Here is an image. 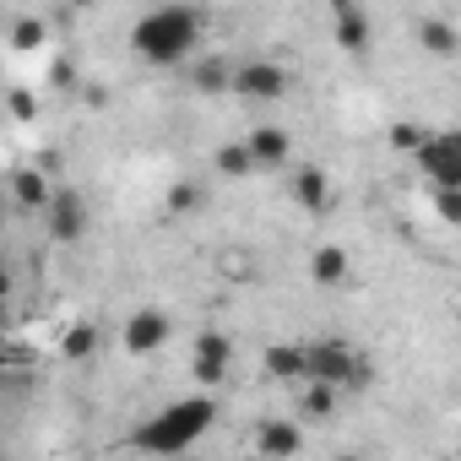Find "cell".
Masks as SVG:
<instances>
[{
    "instance_id": "cell-20",
    "label": "cell",
    "mask_w": 461,
    "mask_h": 461,
    "mask_svg": "<svg viewBox=\"0 0 461 461\" xmlns=\"http://www.w3.org/2000/svg\"><path fill=\"white\" fill-rule=\"evenodd\" d=\"M60 353L71 358V364H82V358H93L98 353V326L93 321H77L66 337H60Z\"/></svg>"
},
{
    "instance_id": "cell-16",
    "label": "cell",
    "mask_w": 461,
    "mask_h": 461,
    "mask_svg": "<svg viewBox=\"0 0 461 461\" xmlns=\"http://www.w3.org/2000/svg\"><path fill=\"white\" fill-rule=\"evenodd\" d=\"M294 201L304 212H331V179H326L321 163H299L294 168Z\"/></svg>"
},
{
    "instance_id": "cell-1",
    "label": "cell",
    "mask_w": 461,
    "mask_h": 461,
    "mask_svg": "<svg viewBox=\"0 0 461 461\" xmlns=\"http://www.w3.org/2000/svg\"><path fill=\"white\" fill-rule=\"evenodd\" d=\"M212 423H217V396L201 385L195 396H174L168 407L141 418L131 429V450H141V456H185V450H195L206 439Z\"/></svg>"
},
{
    "instance_id": "cell-26",
    "label": "cell",
    "mask_w": 461,
    "mask_h": 461,
    "mask_svg": "<svg viewBox=\"0 0 461 461\" xmlns=\"http://www.w3.org/2000/svg\"><path fill=\"white\" fill-rule=\"evenodd\" d=\"M6 104H12V120H33V114H39V98H33L28 87H12Z\"/></svg>"
},
{
    "instance_id": "cell-3",
    "label": "cell",
    "mask_w": 461,
    "mask_h": 461,
    "mask_svg": "<svg viewBox=\"0 0 461 461\" xmlns=\"http://www.w3.org/2000/svg\"><path fill=\"white\" fill-rule=\"evenodd\" d=\"M304 358H310V380H331L342 391H364L375 380V364L353 342H342V337H310Z\"/></svg>"
},
{
    "instance_id": "cell-10",
    "label": "cell",
    "mask_w": 461,
    "mask_h": 461,
    "mask_svg": "<svg viewBox=\"0 0 461 461\" xmlns=\"http://www.w3.org/2000/svg\"><path fill=\"white\" fill-rule=\"evenodd\" d=\"M234 60L228 55H201L195 66H190V87L201 93V98H222V93H234Z\"/></svg>"
},
{
    "instance_id": "cell-7",
    "label": "cell",
    "mask_w": 461,
    "mask_h": 461,
    "mask_svg": "<svg viewBox=\"0 0 461 461\" xmlns=\"http://www.w3.org/2000/svg\"><path fill=\"white\" fill-rule=\"evenodd\" d=\"M168 337H174V315H168V310H158V304H147V310H131V315H125V326H120V348H125L131 358H147V353H158Z\"/></svg>"
},
{
    "instance_id": "cell-27",
    "label": "cell",
    "mask_w": 461,
    "mask_h": 461,
    "mask_svg": "<svg viewBox=\"0 0 461 461\" xmlns=\"http://www.w3.org/2000/svg\"><path fill=\"white\" fill-rule=\"evenodd\" d=\"M55 87H71V60H55Z\"/></svg>"
},
{
    "instance_id": "cell-25",
    "label": "cell",
    "mask_w": 461,
    "mask_h": 461,
    "mask_svg": "<svg viewBox=\"0 0 461 461\" xmlns=\"http://www.w3.org/2000/svg\"><path fill=\"white\" fill-rule=\"evenodd\" d=\"M217 272H222V277H256L261 267H256V261H250L245 250H228V256L217 261Z\"/></svg>"
},
{
    "instance_id": "cell-23",
    "label": "cell",
    "mask_w": 461,
    "mask_h": 461,
    "mask_svg": "<svg viewBox=\"0 0 461 461\" xmlns=\"http://www.w3.org/2000/svg\"><path fill=\"white\" fill-rule=\"evenodd\" d=\"M434 212H439V222L461 228V185H439L434 190Z\"/></svg>"
},
{
    "instance_id": "cell-28",
    "label": "cell",
    "mask_w": 461,
    "mask_h": 461,
    "mask_svg": "<svg viewBox=\"0 0 461 461\" xmlns=\"http://www.w3.org/2000/svg\"><path fill=\"white\" fill-rule=\"evenodd\" d=\"M326 6H331V12H348V6H358V0H326Z\"/></svg>"
},
{
    "instance_id": "cell-29",
    "label": "cell",
    "mask_w": 461,
    "mask_h": 461,
    "mask_svg": "<svg viewBox=\"0 0 461 461\" xmlns=\"http://www.w3.org/2000/svg\"><path fill=\"white\" fill-rule=\"evenodd\" d=\"M456 321H461V304H456Z\"/></svg>"
},
{
    "instance_id": "cell-22",
    "label": "cell",
    "mask_w": 461,
    "mask_h": 461,
    "mask_svg": "<svg viewBox=\"0 0 461 461\" xmlns=\"http://www.w3.org/2000/svg\"><path fill=\"white\" fill-rule=\"evenodd\" d=\"M201 195H206L201 185H190V179H179V185H168V195H163V206H168V212H195V206H201Z\"/></svg>"
},
{
    "instance_id": "cell-5",
    "label": "cell",
    "mask_w": 461,
    "mask_h": 461,
    "mask_svg": "<svg viewBox=\"0 0 461 461\" xmlns=\"http://www.w3.org/2000/svg\"><path fill=\"white\" fill-rule=\"evenodd\" d=\"M87 228H93L87 201H82L71 185H55V201L44 206V234H50L55 245H77V240H87Z\"/></svg>"
},
{
    "instance_id": "cell-17",
    "label": "cell",
    "mask_w": 461,
    "mask_h": 461,
    "mask_svg": "<svg viewBox=\"0 0 461 461\" xmlns=\"http://www.w3.org/2000/svg\"><path fill=\"white\" fill-rule=\"evenodd\" d=\"M12 201H17V212H39V217H44V206L55 201V185L44 179V163L12 174Z\"/></svg>"
},
{
    "instance_id": "cell-6",
    "label": "cell",
    "mask_w": 461,
    "mask_h": 461,
    "mask_svg": "<svg viewBox=\"0 0 461 461\" xmlns=\"http://www.w3.org/2000/svg\"><path fill=\"white\" fill-rule=\"evenodd\" d=\"M228 369H234V337L228 331H195V342H190V380L212 391V385L228 380Z\"/></svg>"
},
{
    "instance_id": "cell-14",
    "label": "cell",
    "mask_w": 461,
    "mask_h": 461,
    "mask_svg": "<svg viewBox=\"0 0 461 461\" xmlns=\"http://www.w3.org/2000/svg\"><path fill=\"white\" fill-rule=\"evenodd\" d=\"M261 364H267V375H272V380H283V385H304V380H310L304 342H272Z\"/></svg>"
},
{
    "instance_id": "cell-21",
    "label": "cell",
    "mask_w": 461,
    "mask_h": 461,
    "mask_svg": "<svg viewBox=\"0 0 461 461\" xmlns=\"http://www.w3.org/2000/svg\"><path fill=\"white\" fill-rule=\"evenodd\" d=\"M12 50L17 55H39L44 50V23L39 17H17L12 23Z\"/></svg>"
},
{
    "instance_id": "cell-8",
    "label": "cell",
    "mask_w": 461,
    "mask_h": 461,
    "mask_svg": "<svg viewBox=\"0 0 461 461\" xmlns=\"http://www.w3.org/2000/svg\"><path fill=\"white\" fill-rule=\"evenodd\" d=\"M234 93L245 98V104H283L288 98V71L277 66V60H245L240 71H234Z\"/></svg>"
},
{
    "instance_id": "cell-4",
    "label": "cell",
    "mask_w": 461,
    "mask_h": 461,
    "mask_svg": "<svg viewBox=\"0 0 461 461\" xmlns=\"http://www.w3.org/2000/svg\"><path fill=\"white\" fill-rule=\"evenodd\" d=\"M418 174L429 179V190L439 185H461V131H429L423 147L412 152Z\"/></svg>"
},
{
    "instance_id": "cell-12",
    "label": "cell",
    "mask_w": 461,
    "mask_h": 461,
    "mask_svg": "<svg viewBox=\"0 0 461 461\" xmlns=\"http://www.w3.org/2000/svg\"><path fill=\"white\" fill-rule=\"evenodd\" d=\"M250 152H256V168H288L294 163V136L283 125H256L250 136Z\"/></svg>"
},
{
    "instance_id": "cell-11",
    "label": "cell",
    "mask_w": 461,
    "mask_h": 461,
    "mask_svg": "<svg viewBox=\"0 0 461 461\" xmlns=\"http://www.w3.org/2000/svg\"><path fill=\"white\" fill-rule=\"evenodd\" d=\"M412 39H418V50L434 55V60H456V55H461V28H456L450 17H423V23L412 28Z\"/></svg>"
},
{
    "instance_id": "cell-9",
    "label": "cell",
    "mask_w": 461,
    "mask_h": 461,
    "mask_svg": "<svg viewBox=\"0 0 461 461\" xmlns=\"http://www.w3.org/2000/svg\"><path fill=\"white\" fill-rule=\"evenodd\" d=\"M250 445H256V456H272V461L299 456L304 450V423H294V418H261L256 434H250Z\"/></svg>"
},
{
    "instance_id": "cell-24",
    "label": "cell",
    "mask_w": 461,
    "mask_h": 461,
    "mask_svg": "<svg viewBox=\"0 0 461 461\" xmlns=\"http://www.w3.org/2000/svg\"><path fill=\"white\" fill-rule=\"evenodd\" d=\"M423 136H429V131H418V125H407V120H402V125H391V147H396V152H407V158L423 147Z\"/></svg>"
},
{
    "instance_id": "cell-19",
    "label": "cell",
    "mask_w": 461,
    "mask_h": 461,
    "mask_svg": "<svg viewBox=\"0 0 461 461\" xmlns=\"http://www.w3.org/2000/svg\"><path fill=\"white\" fill-rule=\"evenodd\" d=\"M212 163H217V174H222V179H245V174H261V168H256V152H250V141H222Z\"/></svg>"
},
{
    "instance_id": "cell-2",
    "label": "cell",
    "mask_w": 461,
    "mask_h": 461,
    "mask_svg": "<svg viewBox=\"0 0 461 461\" xmlns=\"http://www.w3.org/2000/svg\"><path fill=\"white\" fill-rule=\"evenodd\" d=\"M201 28H206V17H201V6H190V0H163V6H152V12H141L136 17V28H131V50L147 60V66H190V55H195V44H201Z\"/></svg>"
},
{
    "instance_id": "cell-15",
    "label": "cell",
    "mask_w": 461,
    "mask_h": 461,
    "mask_svg": "<svg viewBox=\"0 0 461 461\" xmlns=\"http://www.w3.org/2000/svg\"><path fill=\"white\" fill-rule=\"evenodd\" d=\"M331 39H337V50L342 55H364L369 50V12L364 6H348V12H331Z\"/></svg>"
},
{
    "instance_id": "cell-18",
    "label": "cell",
    "mask_w": 461,
    "mask_h": 461,
    "mask_svg": "<svg viewBox=\"0 0 461 461\" xmlns=\"http://www.w3.org/2000/svg\"><path fill=\"white\" fill-rule=\"evenodd\" d=\"M337 402H342V385H331V380H304L299 385V418L304 423H331Z\"/></svg>"
},
{
    "instance_id": "cell-13",
    "label": "cell",
    "mask_w": 461,
    "mask_h": 461,
    "mask_svg": "<svg viewBox=\"0 0 461 461\" xmlns=\"http://www.w3.org/2000/svg\"><path fill=\"white\" fill-rule=\"evenodd\" d=\"M310 283H315V288H348V283H353L348 250H342V245H315V256H310Z\"/></svg>"
}]
</instances>
